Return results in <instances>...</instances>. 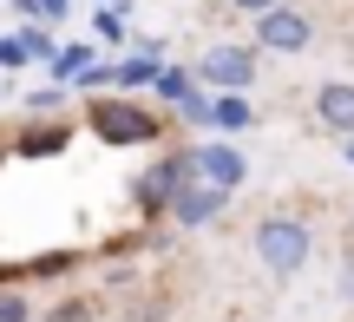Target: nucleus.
<instances>
[{"label":"nucleus","instance_id":"f257e3e1","mask_svg":"<svg viewBox=\"0 0 354 322\" xmlns=\"http://www.w3.org/2000/svg\"><path fill=\"white\" fill-rule=\"evenodd\" d=\"M250 250H256V263H263L276 283H289V276H302L308 257H315V231H308V217H295V211H269L250 231Z\"/></svg>","mask_w":354,"mask_h":322},{"label":"nucleus","instance_id":"f03ea898","mask_svg":"<svg viewBox=\"0 0 354 322\" xmlns=\"http://www.w3.org/2000/svg\"><path fill=\"white\" fill-rule=\"evenodd\" d=\"M86 125L99 132L105 145H151L158 132H165V125H158V112H151V105H138L131 92H112V99L92 92V99H86Z\"/></svg>","mask_w":354,"mask_h":322},{"label":"nucleus","instance_id":"7ed1b4c3","mask_svg":"<svg viewBox=\"0 0 354 322\" xmlns=\"http://www.w3.org/2000/svg\"><path fill=\"white\" fill-rule=\"evenodd\" d=\"M256 53H308L315 46V20H308L302 7H295V0H282V7H269V13H256Z\"/></svg>","mask_w":354,"mask_h":322},{"label":"nucleus","instance_id":"20e7f679","mask_svg":"<svg viewBox=\"0 0 354 322\" xmlns=\"http://www.w3.org/2000/svg\"><path fill=\"white\" fill-rule=\"evenodd\" d=\"M184 184H197V152H171V158H158V165L138 178V191H131V197H138L145 217H165L171 197L184 191Z\"/></svg>","mask_w":354,"mask_h":322},{"label":"nucleus","instance_id":"39448f33","mask_svg":"<svg viewBox=\"0 0 354 322\" xmlns=\"http://www.w3.org/2000/svg\"><path fill=\"white\" fill-rule=\"evenodd\" d=\"M197 79L210 92H250L256 86V46H210L197 60Z\"/></svg>","mask_w":354,"mask_h":322},{"label":"nucleus","instance_id":"423d86ee","mask_svg":"<svg viewBox=\"0 0 354 322\" xmlns=\"http://www.w3.org/2000/svg\"><path fill=\"white\" fill-rule=\"evenodd\" d=\"M197 178H203V184H216V191H243V178H250V152H243L236 138L197 145Z\"/></svg>","mask_w":354,"mask_h":322},{"label":"nucleus","instance_id":"0eeeda50","mask_svg":"<svg viewBox=\"0 0 354 322\" xmlns=\"http://www.w3.org/2000/svg\"><path fill=\"white\" fill-rule=\"evenodd\" d=\"M230 204V191H216V184H184V191H177L171 197V211H165V217L177 224V231H203V224H216V211H223Z\"/></svg>","mask_w":354,"mask_h":322},{"label":"nucleus","instance_id":"6e6552de","mask_svg":"<svg viewBox=\"0 0 354 322\" xmlns=\"http://www.w3.org/2000/svg\"><path fill=\"white\" fill-rule=\"evenodd\" d=\"M315 125L335 138H354V79H328L315 86Z\"/></svg>","mask_w":354,"mask_h":322},{"label":"nucleus","instance_id":"1a4fd4ad","mask_svg":"<svg viewBox=\"0 0 354 322\" xmlns=\"http://www.w3.org/2000/svg\"><path fill=\"white\" fill-rule=\"evenodd\" d=\"M210 125L223 132V138L250 132V125H256V105H250V92H210Z\"/></svg>","mask_w":354,"mask_h":322},{"label":"nucleus","instance_id":"9d476101","mask_svg":"<svg viewBox=\"0 0 354 322\" xmlns=\"http://www.w3.org/2000/svg\"><path fill=\"white\" fill-rule=\"evenodd\" d=\"M151 92H158V99H171V105H190V99H197V92H210V86H203V79H197V66H165Z\"/></svg>","mask_w":354,"mask_h":322},{"label":"nucleus","instance_id":"9b49d317","mask_svg":"<svg viewBox=\"0 0 354 322\" xmlns=\"http://www.w3.org/2000/svg\"><path fill=\"white\" fill-rule=\"evenodd\" d=\"M158 73H165L158 53H138V60H118V66H112V86H118V92H145V86H158Z\"/></svg>","mask_w":354,"mask_h":322},{"label":"nucleus","instance_id":"f8f14e48","mask_svg":"<svg viewBox=\"0 0 354 322\" xmlns=\"http://www.w3.org/2000/svg\"><path fill=\"white\" fill-rule=\"evenodd\" d=\"M66 138H73V125H26L13 152L20 158H46V152H66Z\"/></svg>","mask_w":354,"mask_h":322},{"label":"nucleus","instance_id":"ddd939ff","mask_svg":"<svg viewBox=\"0 0 354 322\" xmlns=\"http://www.w3.org/2000/svg\"><path fill=\"white\" fill-rule=\"evenodd\" d=\"M92 53H99L92 39H73V46H59V53H53V79H59V86H73V79L92 66Z\"/></svg>","mask_w":354,"mask_h":322},{"label":"nucleus","instance_id":"4468645a","mask_svg":"<svg viewBox=\"0 0 354 322\" xmlns=\"http://www.w3.org/2000/svg\"><path fill=\"white\" fill-rule=\"evenodd\" d=\"M0 322H33V310H26V289L0 283Z\"/></svg>","mask_w":354,"mask_h":322},{"label":"nucleus","instance_id":"2eb2a0df","mask_svg":"<svg viewBox=\"0 0 354 322\" xmlns=\"http://www.w3.org/2000/svg\"><path fill=\"white\" fill-rule=\"evenodd\" d=\"M46 322H92V303H79V296H59L46 310Z\"/></svg>","mask_w":354,"mask_h":322},{"label":"nucleus","instance_id":"dca6fc26","mask_svg":"<svg viewBox=\"0 0 354 322\" xmlns=\"http://www.w3.org/2000/svg\"><path fill=\"white\" fill-rule=\"evenodd\" d=\"M92 33H99L105 46H118V39H125V13H118V7H105V13H99V26H92Z\"/></svg>","mask_w":354,"mask_h":322},{"label":"nucleus","instance_id":"f3484780","mask_svg":"<svg viewBox=\"0 0 354 322\" xmlns=\"http://www.w3.org/2000/svg\"><path fill=\"white\" fill-rule=\"evenodd\" d=\"M0 66H13V73L26 66V46H20V33H0Z\"/></svg>","mask_w":354,"mask_h":322},{"label":"nucleus","instance_id":"a211bd4d","mask_svg":"<svg viewBox=\"0 0 354 322\" xmlns=\"http://www.w3.org/2000/svg\"><path fill=\"white\" fill-rule=\"evenodd\" d=\"M230 7H236L243 20H256V13H269V7H282V0H230Z\"/></svg>","mask_w":354,"mask_h":322},{"label":"nucleus","instance_id":"6ab92c4d","mask_svg":"<svg viewBox=\"0 0 354 322\" xmlns=\"http://www.w3.org/2000/svg\"><path fill=\"white\" fill-rule=\"evenodd\" d=\"M342 303H348V310H354V250H348V257H342Z\"/></svg>","mask_w":354,"mask_h":322},{"label":"nucleus","instance_id":"aec40b11","mask_svg":"<svg viewBox=\"0 0 354 322\" xmlns=\"http://www.w3.org/2000/svg\"><path fill=\"white\" fill-rule=\"evenodd\" d=\"M66 7H73V0H39V20H59Z\"/></svg>","mask_w":354,"mask_h":322},{"label":"nucleus","instance_id":"412c9836","mask_svg":"<svg viewBox=\"0 0 354 322\" xmlns=\"http://www.w3.org/2000/svg\"><path fill=\"white\" fill-rule=\"evenodd\" d=\"M13 13H20V20H39V0H13Z\"/></svg>","mask_w":354,"mask_h":322},{"label":"nucleus","instance_id":"4be33fe9","mask_svg":"<svg viewBox=\"0 0 354 322\" xmlns=\"http://www.w3.org/2000/svg\"><path fill=\"white\" fill-rule=\"evenodd\" d=\"M342 158H348V165H354V138H342Z\"/></svg>","mask_w":354,"mask_h":322},{"label":"nucleus","instance_id":"5701e85b","mask_svg":"<svg viewBox=\"0 0 354 322\" xmlns=\"http://www.w3.org/2000/svg\"><path fill=\"white\" fill-rule=\"evenodd\" d=\"M0 165H7V145H0Z\"/></svg>","mask_w":354,"mask_h":322}]
</instances>
